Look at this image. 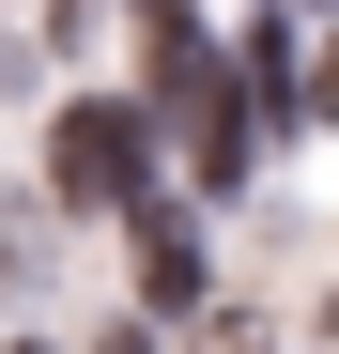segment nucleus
I'll return each instance as SVG.
<instances>
[{
	"label": "nucleus",
	"instance_id": "obj_1",
	"mask_svg": "<svg viewBox=\"0 0 339 354\" xmlns=\"http://www.w3.org/2000/svg\"><path fill=\"white\" fill-rule=\"evenodd\" d=\"M139 62H154V124H170V154H185V185H216L232 201L247 169H262V124H247V77L216 62V31L201 16H139Z\"/></svg>",
	"mask_w": 339,
	"mask_h": 354
},
{
	"label": "nucleus",
	"instance_id": "obj_2",
	"mask_svg": "<svg viewBox=\"0 0 339 354\" xmlns=\"http://www.w3.org/2000/svg\"><path fill=\"white\" fill-rule=\"evenodd\" d=\"M139 169H154V108L77 93V108H62V139H46V185H62L77 216H139Z\"/></svg>",
	"mask_w": 339,
	"mask_h": 354
},
{
	"label": "nucleus",
	"instance_id": "obj_3",
	"mask_svg": "<svg viewBox=\"0 0 339 354\" xmlns=\"http://www.w3.org/2000/svg\"><path fill=\"white\" fill-rule=\"evenodd\" d=\"M139 308H201V216L139 201Z\"/></svg>",
	"mask_w": 339,
	"mask_h": 354
},
{
	"label": "nucleus",
	"instance_id": "obj_4",
	"mask_svg": "<svg viewBox=\"0 0 339 354\" xmlns=\"http://www.w3.org/2000/svg\"><path fill=\"white\" fill-rule=\"evenodd\" d=\"M309 124H339V16L309 31Z\"/></svg>",
	"mask_w": 339,
	"mask_h": 354
},
{
	"label": "nucleus",
	"instance_id": "obj_5",
	"mask_svg": "<svg viewBox=\"0 0 339 354\" xmlns=\"http://www.w3.org/2000/svg\"><path fill=\"white\" fill-rule=\"evenodd\" d=\"M93 354H154V339H139V324H108V339H93Z\"/></svg>",
	"mask_w": 339,
	"mask_h": 354
},
{
	"label": "nucleus",
	"instance_id": "obj_6",
	"mask_svg": "<svg viewBox=\"0 0 339 354\" xmlns=\"http://www.w3.org/2000/svg\"><path fill=\"white\" fill-rule=\"evenodd\" d=\"M324 354H339V308H324Z\"/></svg>",
	"mask_w": 339,
	"mask_h": 354
},
{
	"label": "nucleus",
	"instance_id": "obj_7",
	"mask_svg": "<svg viewBox=\"0 0 339 354\" xmlns=\"http://www.w3.org/2000/svg\"><path fill=\"white\" fill-rule=\"evenodd\" d=\"M16 354H31V339H16Z\"/></svg>",
	"mask_w": 339,
	"mask_h": 354
}]
</instances>
